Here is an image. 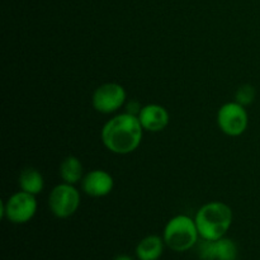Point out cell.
<instances>
[{"label": "cell", "mask_w": 260, "mask_h": 260, "mask_svg": "<svg viewBox=\"0 0 260 260\" xmlns=\"http://www.w3.org/2000/svg\"><path fill=\"white\" fill-rule=\"evenodd\" d=\"M142 128L137 116L121 113L109 119L102 128V142L113 154L134 152L142 141Z\"/></svg>", "instance_id": "6da1fadb"}, {"label": "cell", "mask_w": 260, "mask_h": 260, "mask_svg": "<svg viewBox=\"0 0 260 260\" xmlns=\"http://www.w3.org/2000/svg\"><path fill=\"white\" fill-rule=\"evenodd\" d=\"M233 220L231 208L218 201L206 203L197 211L194 217L200 238L211 241L223 238L233 225Z\"/></svg>", "instance_id": "7a4b0ae2"}, {"label": "cell", "mask_w": 260, "mask_h": 260, "mask_svg": "<svg viewBox=\"0 0 260 260\" xmlns=\"http://www.w3.org/2000/svg\"><path fill=\"white\" fill-rule=\"evenodd\" d=\"M198 238L200 233L196 221L185 215H178L170 218L165 225L162 235L165 245L178 253L190 250L198 244Z\"/></svg>", "instance_id": "3957f363"}, {"label": "cell", "mask_w": 260, "mask_h": 260, "mask_svg": "<svg viewBox=\"0 0 260 260\" xmlns=\"http://www.w3.org/2000/svg\"><path fill=\"white\" fill-rule=\"evenodd\" d=\"M37 212L36 196L20 190L10 196L7 202H2V218H8L13 223H27Z\"/></svg>", "instance_id": "277c9868"}, {"label": "cell", "mask_w": 260, "mask_h": 260, "mask_svg": "<svg viewBox=\"0 0 260 260\" xmlns=\"http://www.w3.org/2000/svg\"><path fill=\"white\" fill-rule=\"evenodd\" d=\"M48 205L56 217L68 218L78 211L80 206V193L74 184L63 182L51 190Z\"/></svg>", "instance_id": "5b68a950"}, {"label": "cell", "mask_w": 260, "mask_h": 260, "mask_svg": "<svg viewBox=\"0 0 260 260\" xmlns=\"http://www.w3.org/2000/svg\"><path fill=\"white\" fill-rule=\"evenodd\" d=\"M249 116L245 107L238 102H229L217 112V124L221 131L231 137L243 135L248 128Z\"/></svg>", "instance_id": "8992f818"}, {"label": "cell", "mask_w": 260, "mask_h": 260, "mask_svg": "<svg viewBox=\"0 0 260 260\" xmlns=\"http://www.w3.org/2000/svg\"><path fill=\"white\" fill-rule=\"evenodd\" d=\"M127 93L118 83H106L94 90L91 103L99 113L109 114L118 111L126 103Z\"/></svg>", "instance_id": "52a82bcc"}, {"label": "cell", "mask_w": 260, "mask_h": 260, "mask_svg": "<svg viewBox=\"0 0 260 260\" xmlns=\"http://www.w3.org/2000/svg\"><path fill=\"white\" fill-rule=\"evenodd\" d=\"M81 183H83L84 193L95 198L106 197L114 187L113 177L108 172L101 169L91 170L84 175Z\"/></svg>", "instance_id": "ba28073f"}, {"label": "cell", "mask_w": 260, "mask_h": 260, "mask_svg": "<svg viewBox=\"0 0 260 260\" xmlns=\"http://www.w3.org/2000/svg\"><path fill=\"white\" fill-rule=\"evenodd\" d=\"M142 128L149 132H160L169 124V112L160 104H146L139 114Z\"/></svg>", "instance_id": "9c48e42d"}, {"label": "cell", "mask_w": 260, "mask_h": 260, "mask_svg": "<svg viewBox=\"0 0 260 260\" xmlns=\"http://www.w3.org/2000/svg\"><path fill=\"white\" fill-rule=\"evenodd\" d=\"M164 239L157 235H149L142 239L136 246L139 260H159L164 253Z\"/></svg>", "instance_id": "30bf717a"}, {"label": "cell", "mask_w": 260, "mask_h": 260, "mask_svg": "<svg viewBox=\"0 0 260 260\" xmlns=\"http://www.w3.org/2000/svg\"><path fill=\"white\" fill-rule=\"evenodd\" d=\"M19 185L20 189L24 190V192L37 196L38 193H41L43 190L45 180H43L42 174L37 169L27 168V169H24L20 173Z\"/></svg>", "instance_id": "8fae6325"}, {"label": "cell", "mask_w": 260, "mask_h": 260, "mask_svg": "<svg viewBox=\"0 0 260 260\" xmlns=\"http://www.w3.org/2000/svg\"><path fill=\"white\" fill-rule=\"evenodd\" d=\"M60 175L63 182L69 184H76L83 177V164L76 156L65 157L60 165Z\"/></svg>", "instance_id": "7c38bea8"}, {"label": "cell", "mask_w": 260, "mask_h": 260, "mask_svg": "<svg viewBox=\"0 0 260 260\" xmlns=\"http://www.w3.org/2000/svg\"><path fill=\"white\" fill-rule=\"evenodd\" d=\"M215 260H236L239 255L238 245L229 238H221L213 241Z\"/></svg>", "instance_id": "4fadbf2b"}, {"label": "cell", "mask_w": 260, "mask_h": 260, "mask_svg": "<svg viewBox=\"0 0 260 260\" xmlns=\"http://www.w3.org/2000/svg\"><path fill=\"white\" fill-rule=\"evenodd\" d=\"M254 99H255V88L250 84H244L239 86L238 90L235 91V102H238L241 106H249L253 103Z\"/></svg>", "instance_id": "5bb4252c"}, {"label": "cell", "mask_w": 260, "mask_h": 260, "mask_svg": "<svg viewBox=\"0 0 260 260\" xmlns=\"http://www.w3.org/2000/svg\"><path fill=\"white\" fill-rule=\"evenodd\" d=\"M197 254L198 258L201 260H215V246H213V241L202 239L201 243H198Z\"/></svg>", "instance_id": "9a60e30c"}, {"label": "cell", "mask_w": 260, "mask_h": 260, "mask_svg": "<svg viewBox=\"0 0 260 260\" xmlns=\"http://www.w3.org/2000/svg\"><path fill=\"white\" fill-rule=\"evenodd\" d=\"M141 109L142 106L140 104L139 101H136V99H132V101H129L128 103L126 104V112L129 114H134V116L139 117Z\"/></svg>", "instance_id": "2e32d148"}, {"label": "cell", "mask_w": 260, "mask_h": 260, "mask_svg": "<svg viewBox=\"0 0 260 260\" xmlns=\"http://www.w3.org/2000/svg\"><path fill=\"white\" fill-rule=\"evenodd\" d=\"M113 260H134V259H132L129 255H127V254H119V255H117Z\"/></svg>", "instance_id": "e0dca14e"}]
</instances>
